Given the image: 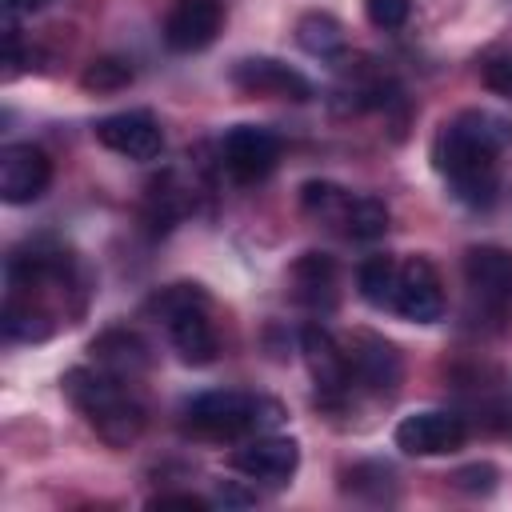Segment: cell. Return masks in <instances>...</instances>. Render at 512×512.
Instances as JSON below:
<instances>
[{
  "mask_svg": "<svg viewBox=\"0 0 512 512\" xmlns=\"http://www.w3.org/2000/svg\"><path fill=\"white\" fill-rule=\"evenodd\" d=\"M508 124L492 112L464 108L452 120H444L432 136V168L448 180L452 196L468 208H492L496 200V172H500V148L508 144Z\"/></svg>",
  "mask_w": 512,
  "mask_h": 512,
  "instance_id": "obj_1",
  "label": "cell"
},
{
  "mask_svg": "<svg viewBox=\"0 0 512 512\" xmlns=\"http://www.w3.org/2000/svg\"><path fill=\"white\" fill-rule=\"evenodd\" d=\"M60 392L68 404L88 420V428L108 444V448H128L144 432V404L128 392V380L108 372V368H88L76 364L60 376Z\"/></svg>",
  "mask_w": 512,
  "mask_h": 512,
  "instance_id": "obj_2",
  "label": "cell"
},
{
  "mask_svg": "<svg viewBox=\"0 0 512 512\" xmlns=\"http://www.w3.org/2000/svg\"><path fill=\"white\" fill-rule=\"evenodd\" d=\"M288 420L284 404L260 392H236V388H212L184 404V428L200 440H240L276 432Z\"/></svg>",
  "mask_w": 512,
  "mask_h": 512,
  "instance_id": "obj_3",
  "label": "cell"
},
{
  "mask_svg": "<svg viewBox=\"0 0 512 512\" xmlns=\"http://www.w3.org/2000/svg\"><path fill=\"white\" fill-rule=\"evenodd\" d=\"M280 136L264 124H232L220 144H216V156H220V168L228 172V180L236 184H260L276 164H280Z\"/></svg>",
  "mask_w": 512,
  "mask_h": 512,
  "instance_id": "obj_4",
  "label": "cell"
},
{
  "mask_svg": "<svg viewBox=\"0 0 512 512\" xmlns=\"http://www.w3.org/2000/svg\"><path fill=\"white\" fill-rule=\"evenodd\" d=\"M344 356H348V376L352 384L376 392V396H392L404 380V360H400V348L368 328H356L348 340H344Z\"/></svg>",
  "mask_w": 512,
  "mask_h": 512,
  "instance_id": "obj_5",
  "label": "cell"
},
{
  "mask_svg": "<svg viewBox=\"0 0 512 512\" xmlns=\"http://www.w3.org/2000/svg\"><path fill=\"white\" fill-rule=\"evenodd\" d=\"M228 84L244 96H264V100H312V84L304 72L276 56H244L228 68Z\"/></svg>",
  "mask_w": 512,
  "mask_h": 512,
  "instance_id": "obj_6",
  "label": "cell"
},
{
  "mask_svg": "<svg viewBox=\"0 0 512 512\" xmlns=\"http://www.w3.org/2000/svg\"><path fill=\"white\" fill-rule=\"evenodd\" d=\"M392 440H396V448L408 452V456H448V452L464 448L468 424H464L456 412L424 408V412L404 416V420L396 424Z\"/></svg>",
  "mask_w": 512,
  "mask_h": 512,
  "instance_id": "obj_7",
  "label": "cell"
},
{
  "mask_svg": "<svg viewBox=\"0 0 512 512\" xmlns=\"http://www.w3.org/2000/svg\"><path fill=\"white\" fill-rule=\"evenodd\" d=\"M392 312L404 320H416V324H436L444 316V284H440V272L432 268L428 256L400 260Z\"/></svg>",
  "mask_w": 512,
  "mask_h": 512,
  "instance_id": "obj_8",
  "label": "cell"
},
{
  "mask_svg": "<svg viewBox=\"0 0 512 512\" xmlns=\"http://www.w3.org/2000/svg\"><path fill=\"white\" fill-rule=\"evenodd\" d=\"M228 464L248 476V480H264V484H288L300 468V444L292 436H276V432H260L248 436L240 448H232Z\"/></svg>",
  "mask_w": 512,
  "mask_h": 512,
  "instance_id": "obj_9",
  "label": "cell"
},
{
  "mask_svg": "<svg viewBox=\"0 0 512 512\" xmlns=\"http://www.w3.org/2000/svg\"><path fill=\"white\" fill-rule=\"evenodd\" d=\"M92 132H96V144H104L108 152L128 156V160H156L164 152V128L144 108L112 112V116L96 120Z\"/></svg>",
  "mask_w": 512,
  "mask_h": 512,
  "instance_id": "obj_10",
  "label": "cell"
},
{
  "mask_svg": "<svg viewBox=\"0 0 512 512\" xmlns=\"http://www.w3.org/2000/svg\"><path fill=\"white\" fill-rule=\"evenodd\" d=\"M52 184V160L36 144H4L0 152V200L32 204Z\"/></svg>",
  "mask_w": 512,
  "mask_h": 512,
  "instance_id": "obj_11",
  "label": "cell"
},
{
  "mask_svg": "<svg viewBox=\"0 0 512 512\" xmlns=\"http://www.w3.org/2000/svg\"><path fill=\"white\" fill-rule=\"evenodd\" d=\"M224 24V0H172L164 16V44L172 52H204Z\"/></svg>",
  "mask_w": 512,
  "mask_h": 512,
  "instance_id": "obj_12",
  "label": "cell"
},
{
  "mask_svg": "<svg viewBox=\"0 0 512 512\" xmlns=\"http://www.w3.org/2000/svg\"><path fill=\"white\" fill-rule=\"evenodd\" d=\"M300 352H304V364L320 388L324 400H340L348 388H352V376H348V356H344V344L320 328V324H304L300 328Z\"/></svg>",
  "mask_w": 512,
  "mask_h": 512,
  "instance_id": "obj_13",
  "label": "cell"
},
{
  "mask_svg": "<svg viewBox=\"0 0 512 512\" xmlns=\"http://www.w3.org/2000/svg\"><path fill=\"white\" fill-rule=\"evenodd\" d=\"M88 352H92V360L100 368H108V372H116L124 380H136L140 372L152 368V348L132 328H104V332H96Z\"/></svg>",
  "mask_w": 512,
  "mask_h": 512,
  "instance_id": "obj_14",
  "label": "cell"
},
{
  "mask_svg": "<svg viewBox=\"0 0 512 512\" xmlns=\"http://www.w3.org/2000/svg\"><path fill=\"white\" fill-rule=\"evenodd\" d=\"M288 288H292V300L296 304L328 312L336 304V260L328 252H304V256H296L292 268H288Z\"/></svg>",
  "mask_w": 512,
  "mask_h": 512,
  "instance_id": "obj_15",
  "label": "cell"
},
{
  "mask_svg": "<svg viewBox=\"0 0 512 512\" xmlns=\"http://www.w3.org/2000/svg\"><path fill=\"white\" fill-rule=\"evenodd\" d=\"M464 280L488 304L512 300V252L492 248V244L468 248V256H464Z\"/></svg>",
  "mask_w": 512,
  "mask_h": 512,
  "instance_id": "obj_16",
  "label": "cell"
},
{
  "mask_svg": "<svg viewBox=\"0 0 512 512\" xmlns=\"http://www.w3.org/2000/svg\"><path fill=\"white\" fill-rule=\"evenodd\" d=\"M164 332H168L176 356H180L184 364H192V368L212 364L216 352H220V340H216V328H212V320H208V308H192V312L172 316V320L164 324Z\"/></svg>",
  "mask_w": 512,
  "mask_h": 512,
  "instance_id": "obj_17",
  "label": "cell"
},
{
  "mask_svg": "<svg viewBox=\"0 0 512 512\" xmlns=\"http://www.w3.org/2000/svg\"><path fill=\"white\" fill-rule=\"evenodd\" d=\"M0 328L8 340H20V344H40L56 332V316L48 304L24 296V292H8L4 296V308H0Z\"/></svg>",
  "mask_w": 512,
  "mask_h": 512,
  "instance_id": "obj_18",
  "label": "cell"
},
{
  "mask_svg": "<svg viewBox=\"0 0 512 512\" xmlns=\"http://www.w3.org/2000/svg\"><path fill=\"white\" fill-rule=\"evenodd\" d=\"M396 276H400V260L388 256V252H376V256L360 260V268H356V288H360V296H364L372 308L392 312Z\"/></svg>",
  "mask_w": 512,
  "mask_h": 512,
  "instance_id": "obj_19",
  "label": "cell"
},
{
  "mask_svg": "<svg viewBox=\"0 0 512 512\" xmlns=\"http://www.w3.org/2000/svg\"><path fill=\"white\" fill-rule=\"evenodd\" d=\"M296 44L308 52V56H320V60H332L344 52L348 36H344V24L328 12H304L296 20Z\"/></svg>",
  "mask_w": 512,
  "mask_h": 512,
  "instance_id": "obj_20",
  "label": "cell"
},
{
  "mask_svg": "<svg viewBox=\"0 0 512 512\" xmlns=\"http://www.w3.org/2000/svg\"><path fill=\"white\" fill-rule=\"evenodd\" d=\"M192 308H212V296H208L200 284H192V280L164 284V288H156V292L144 300V312H148L156 324H168L172 316L192 312Z\"/></svg>",
  "mask_w": 512,
  "mask_h": 512,
  "instance_id": "obj_21",
  "label": "cell"
},
{
  "mask_svg": "<svg viewBox=\"0 0 512 512\" xmlns=\"http://www.w3.org/2000/svg\"><path fill=\"white\" fill-rule=\"evenodd\" d=\"M336 228H340L348 240H360V244L380 240V236L388 232V208H384V200H376V196H356V192H352V200H348V208H344V216H340Z\"/></svg>",
  "mask_w": 512,
  "mask_h": 512,
  "instance_id": "obj_22",
  "label": "cell"
},
{
  "mask_svg": "<svg viewBox=\"0 0 512 512\" xmlns=\"http://www.w3.org/2000/svg\"><path fill=\"white\" fill-rule=\"evenodd\" d=\"M348 200H352V192L340 188V184H332V180H308V184H300V208H304L308 216L332 224V228L340 224Z\"/></svg>",
  "mask_w": 512,
  "mask_h": 512,
  "instance_id": "obj_23",
  "label": "cell"
},
{
  "mask_svg": "<svg viewBox=\"0 0 512 512\" xmlns=\"http://www.w3.org/2000/svg\"><path fill=\"white\" fill-rule=\"evenodd\" d=\"M132 64L124 56H96L92 64H84L80 72V88L84 92H96V96H112V92H124L132 84Z\"/></svg>",
  "mask_w": 512,
  "mask_h": 512,
  "instance_id": "obj_24",
  "label": "cell"
},
{
  "mask_svg": "<svg viewBox=\"0 0 512 512\" xmlns=\"http://www.w3.org/2000/svg\"><path fill=\"white\" fill-rule=\"evenodd\" d=\"M344 488H348L352 496L392 500V496H396V472H392L388 464H376V460H368V464H352V468L344 472Z\"/></svg>",
  "mask_w": 512,
  "mask_h": 512,
  "instance_id": "obj_25",
  "label": "cell"
},
{
  "mask_svg": "<svg viewBox=\"0 0 512 512\" xmlns=\"http://www.w3.org/2000/svg\"><path fill=\"white\" fill-rule=\"evenodd\" d=\"M364 16L380 32H396L412 16V0H364Z\"/></svg>",
  "mask_w": 512,
  "mask_h": 512,
  "instance_id": "obj_26",
  "label": "cell"
},
{
  "mask_svg": "<svg viewBox=\"0 0 512 512\" xmlns=\"http://www.w3.org/2000/svg\"><path fill=\"white\" fill-rule=\"evenodd\" d=\"M448 480H452V488L480 496V492H492L496 488V468L492 464H468V468H456Z\"/></svg>",
  "mask_w": 512,
  "mask_h": 512,
  "instance_id": "obj_27",
  "label": "cell"
},
{
  "mask_svg": "<svg viewBox=\"0 0 512 512\" xmlns=\"http://www.w3.org/2000/svg\"><path fill=\"white\" fill-rule=\"evenodd\" d=\"M484 84L492 92H500V96L512 100V52H504V56H496V60L484 64Z\"/></svg>",
  "mask_w": 512,
  "mask_h": 512,
  "instance_id": "obj_28",
  "label": "cell"
},
{
  "mask_svg": "<svg viewBox=\"0 0 512 512\" xmlns=\"http://www.w3.org/2000/svg\"><path fill=\"white\" fill-rule=\"evenodd\" d=\"M216 504H224V508H248V504H256V492H244L236 480H220L216 484Z\"/></svg>",
  "mask_w": 512,
  "mask_h": 512,
  "instance_id": "obj_29",
  "label": "cell"
},
{
  "mask_svg": "<svg viewBox=\"0 0 512 512\" xmlns=\"http://www.w3.org/2000/svg\"><path fill=\"white\" fill-rule=\"evenodd\" d=\"M148 504H152V508H208L212 500H204V496H196V492H168V496H152Z\"/></svg>",
  "mask_w": 512,
  "mask_h": 512,
  "instance_id": "obj_30",
  "label": "cell"
},
{
  "mask_svg": "<svg viewBox=\"0 0 512 512\" xmlns=\"http://www.w3.org/2000/svg\"><path fill=\"white\" fill-rule=\"evenodd\" d=\"M44 4H52V0H4L8 12H36V8H44Z\"/></svg>",
  "mask_w": 512,
  "mask_h": 512,
  "instance_id": "obj_31",
  "label": "cell"
}]
</instances>
